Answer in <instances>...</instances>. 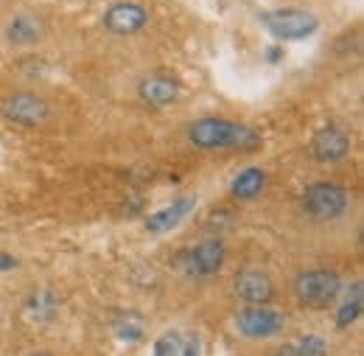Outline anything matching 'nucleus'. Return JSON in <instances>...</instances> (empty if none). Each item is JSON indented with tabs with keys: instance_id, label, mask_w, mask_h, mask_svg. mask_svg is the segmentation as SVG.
Segmentation results:
<instances>
[{
	"instance_id": "obj_15",
	"label": "nucleus",
	"mask_w": 364,
	"mask_h": 356,
	"mask_svg": "<svg viewBox=\"0 0 364 356\" xmlns=\"http://www.w3.org/2000/svg\"><path fill=\"white\" fill-rule=\"evenodd\" d=\"M359 314H362V283H356V286H353V298L342 306V312H339V317H336V323L345 328V325H350Z\"/></svg>"
},
{
	"instance_id": "obj_20",
	"label": "nucleus",
	"mask_w": 364,
	"mask_h": 356,
	"mask_svg": "<svg viewBox=\"0 0 364 356\" xmlns=\"http://www.w3.org/2000/svg\"><path fill=\"white\" fill-rule=\"evenodd\" d=\"M182 356H199V345H196V342H191V345L185 348V354H182Z\"/></svg>"
},
{
	"instance_id": "obj_14",
	"label": "nucleus",
	"mask_w": 364,
	"mask_h": 356,
	"mask_svg": "<svg viewBox=\"0 0 364 356\" xmlns=\"http://www.w3.org/2000/svg\"><path fill=\"white\" fill-rule=\"evenodd\" d=\"M267 185V174L261 169H244L232 182V197L235 199H255Z\"/></svg>"
},
{
	"instance_id": "obj_18",
	"label": "nucleus",
	"mask_w": 364,
	"mask_h": 356,
	"mask_svg": "<svg viewBox=\"0 0 364 356\" xmlns=\"http://www.w3.org/2000/svg\"><path fill=\"white\" fill-rule=\"evenodd\" d=\"M180 354V337L177 334H166L157 340L154 345V356H177Z\"/></svg>"
},
{
	"instance_id": "obj_11",
	"label": "nucleus",
	"mask_w": 364,
	"mask_h": 356,
	"mask_svg": "<svg viewBox=\"0 0 364 356\" xmlns=\"http://www.w3.org/2000/svg\"><path fill=\"white\" fill-rule=\"evenodd\" d=\"M180 95V85L168 76H149L140 82V98L151 107H168Z\"/></svg>"
},
{
	"instance_id": "obj_2",
	"label": "nucleus",
	"mask_w": 364,
	"mask_h": 356,
	"mask_svg": "<svg viewBox=\"0 0 364 356\" xmlns=\"http://www.w3.org/2000/svg\"><path fill=\"white\" fill-rule=\"evenodd\" d=\"M350 205V197L345 188L333 185V182H314L306 188L303 194V208L319 219V222H328V219H336L348 211Z\"/></svg>"
},
{
	"instance_id": "obj_16",
	"label": "nucleus",
	"mask_w": 364,
	"mask_h": 356,
	"mask_svg": "<svg viewBox=\"0 0 364 356\" xmlns=\"http://www.w3.org/2000/svg\"><path fill=\"white\" fill-rule=\"evenodd\" d=\"M56 309V300H53V295L50 292H37L34 298H31V312L37 320H48L50 314Z\"/></svg>"
},
{
	"instance_id": "obj_3",
	"label": "nucleus",
	"mask_w": 364,
	"mask_h": 356,
	"mask_svg": "<svg viewBox=\"0 0 364 356\" xmlns=\"http://www.w3.org/2000/svg\"><path fill=\"white\" fill-rule=\"evenodd\" d=\"M297 289V298L306 303V306H314V309H325L336 300L339 289H342V281L336 272L331 269H311V272H303L294 283Z\"/></svg>"
},
{
	"instance_id": "obj_4",
	"label": "nucleus",
	"mask_w": 364,
	"mask_h": 356,
	"mask_svg": "<svg viewBox=\"0 0 364 356\" xmlns=\"http://www.w3.org/2000/svg\"><path fill=\"white\" fill-rule=\"evenodd\" d=\"M261 23L269 28L274 40H303L317 31V17L300 9H277L261 17Z\"/></svg>"
},
{
	"instance_id": "obj_19",
	"label": "nucleus",
	"mask_w": 364,
	"mask_h": 356,
	"mask_svg": "<svg viewBox=\"0 0 364 356\" xmlns=\"http://www.w3.org/2000/svg\"><path fill=\"white\" fill-rule=\"evenodd\" d=\"M17 264L14 258H9V256H0V272H6V269H11Z\"/></svg>"
},
{
	"instance_id": "obj_9",
	"label": "nucleus",
	"mask_w": 364,
	"mask_h": 356,
	"mask_svg": "<svg viewBox=\"0 0 364 356\" xmlns=\"http://www.w3.org/2000/svg\"><path fill=\"white\" fill-rule=\"evenodd\" d=\"M235 295L252 306H264L272 300V281L264 272H241L235 278Z\"/></svg>"
},
{
	"instance_id": "obj_12",
	"label": "nucleus",
	"mask_w": 364,
	"mask_h": 356,
	"mask_svg": "<svg viewBox=\"0 0 364 356\" xmlns=\"http://www.w3.org/2000/svg\"><path fill=\"white\" fill-rule=\"evenodd\" d=\"M193 205H196V199H193V197H182V199H177L174 205H168V208L157 211L154 216H149L146 227H149L151 233H166V230L177 227V224H180L191 211H193Z\"/></svg>"
},
{
	"instance_id": "obj_8",
	"label": "nucleus",
	"mask_w": 364,
	"mask_h": 356,
	"mask_svg": "<svg viewBox=\"0 0 364 356\" xmlns=\"http://www.w3.org/2000/svg\"><path fill=\"white\" fill-rule=\"evenodd\" d=\"M348 149H350V137L342 130H336V127L319 130L314 135V140H311V152H314V157L319 163H336V160H342L348 155Z\"/></svg>"
},
{
	"instance_id": "obj_1",
	"label": "nucleus",
	"mask_w": 364,
	"mask_h": 356,
	"mask_svg": "<svg viewBox=\"0 0 364 356\" xmlns=\"http://www.w3.org/2000/svg\"><path fill=\"white\" fill-rule=\"evenodd\" d=\"M188 135L202 149H255L261 143L255 130L225 118H202L188 130Z\"/></svg>"
},
{
	"instance_id": "obj_7",
	"label": "nucleus",
	"mask_w": 364,
	"mask_h": 356,
	"mask_svg": "<svg viewBox=\"0 0 364 356\" xmlns=\"http://www.w3.org/2000/svg\"><path fill=\"white\" fill-rule=\"evenodd\" d=\"M146 23H149V14H146V9L137 6V3H115V6L104 14V26H107L112 34H121V37L137 34Z\"/></svg>"
},
{
	"instance_id": "obj_21",
	"label": "nucleus",
	"mask_w": 364,
	"mask_h": 356,
	"mask_svg": "<svg viewBox=\"0 0 364 356\" xmlns=\"http://www.w3.org/2000/svg\"><path fill=\"white\" fill-rule=\"evenodd\" d=\"M40 356H46V354H40Z\"/></svg>"
},
{
	"instance_id": "obj_10",
	"label": "nucleus",
	"mask_w": 364,
	"mask_h": 356,
	"mask_svg": "<svg viewBox=\"0 0 364 356\" xmlns=\"http://www.w3.org/2000/svg\"><path fill=\"white\" fill-rule=\"evenodd\" d=\"M225 264V244L219 239H208L202 241L196 250H191L188 256V269L193 275H213Z\"/></svg>"
},
{
	"instance_id": "obj_13",
	"label": "nucleus",
	"mask_w": 364,
	"mask_h": 356,
	"mask_svg": "<svg viewBox=\"0 0 364 356\" xmlns=\"http://www.w3.org/2000/svg\"><path fill=\"white\" fill-rule=\"evenodd\" d=\"M40 34H43L40 23H37L34 17H28V14L14 17V20L9 23V28H6V37L14 45H34L40 40Z\"/></svg>"
},
{
	"instance_id": "obj_17",
	"label": "nucleus",
	"mask_w": 364,
	"mask_h": 356,
	"mask_svg": "<svg viewBox=\"0 0 364 356\" xmlns=\"http://www.w3.org/2000/svg\"><path fill=\"white\" fill-rule=\"evenodd\" d=\"M297 356H328V348H325V340L322 337H306L303 342H300V351Z\"/></svg>"
},
{
	"instance_id": "obj_5",
	"label": "nucleus",
	"mask_w": 364,
	"mask_h": 356,
	"mask_svg": "<svg viewBox=\"0 0 364 356\" xmlns=\"http://www.w3.org/2000/svg\"><path fill=\"white\" fill-rule=\"evenodd\" d=\"M3 112L11 121L23 124V127H37V124H43L48 115H50V107H48V101H43L40 95L14 93V95H9L3 101Z\"/></svg>"
},
{
	"instance_id": "obj_6",
	"label": "nucleus",
	"mask_w": 364,
	"mask_h": 356,
	"mask_svg": "<svg viewBox=\"0 0 364 356\" xmlns=\"http://www.w3.org/2000/svg\"><path fill=\"white\" fill-rule=\"evenodd\" d=\"M235 325L244 337L250 340H264V337H274L283 328V314L264 309V306H252L235 317Z\"/></svg>"
}]
</instances>
